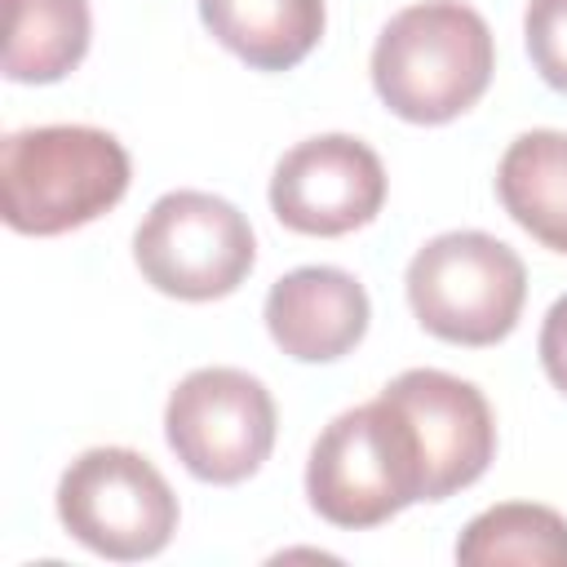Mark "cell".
Masks as SVG:
<instances>
[{
    "label": "cell",
    "mask_w": 567,
    "mask_h": 567,
    "mask_svg": "<svg viewBox=\"0 0 567 567\" xmlns=\"http://www.w3.org/2000/svg\"><path fill=\"white\" fill-rule=\"evenodd\" d=\"M403 288L430 337L452 346H496L518 328L527 266L487 230H447L412 252Z\"/></svg>",
    "instance_id": "4"
},
{
    "label": "cell",
    "mask_w": 567,
    "mask_h": 567,
    "mask_svg": "<svg viewBox=\"0 0 567 567\" xmlns=\"http://www.w3.org/2000/svg\"><path fill=\"white\" fill-rule=\"evenodd\" d=\"M199 22L252 71H292L323 35V0H199Z\"/></svg>",
    "instance_id": "11"
},
{
    "label": "cell",
    "mask_w": 567,
    "mask_h": 567,
    "mask_svg": "<svg viewBox=\"0 0 567 567\" xmlns=\"http://www.w3.org/2000/svg\"><path fill=\"white\" fill-rule=\"evenodd\" d=\"M58 518L84 549L137 563L173 540L177 496L142 452L89 447L58 478Z\"/></svg>",
    "instance_id": "6"
},
{
    "label": "cell",
    "mask_w": 567,
    "mask_h": 567,
    "mask_svg": "<svg viewBox=\"0 0 567 567\" xmlns=\"http://www.w3.org/2000/svg\"><path fill=\"white\" fill-rule=\"evenodd\" d=\"M381 394L408 416L416 434L425 501H447L487 474L496 456V416L474 381L439 368H408Z\"/></svg>",
    "instance_id": "9"
},
{
    "label": "cell",
    "mask_w": 567,
    "mask_h": 567,
    "mask_svg": "<svg viewBox=\"0 0 567 567\" xmlns=\"http://www.w3.org/2000/svg\"><path fill=\"white\" fill-rule=\"evenodd\" d=\"M523 40L540 80L567 93V0H527Z\"/></svg>",
    "instance_id": "15"
},
{
    "label": "cell",
    "mask_w": 567,
    "mask_h": 567,
    "mask_svg": "<svg viewBox=\"0 0 567 567\" xmlns=\"http://www.w3.org/2000/svg\"><path fill=\"white\" fill-rule=\"evenodd\" d=\"M363 284L341 266H297L266 292V332L297 363H332L368 332Z\"/></svg>",
    "instance_id": "10"
},
{
    "label": "cell",
    "mask_w": 567,
    "mask_h": 567,
    "mask_svg": "<svg viewBox=\"0 0 567 567\" xmlns=\"http://www.w3.org/2000/svg\"><path fill=\"white\" fill-rule=\"evenodd\" d=\"M306 496L332 527H377L425 501V465L408 416L377 394L323 425L306 461Z\"/></svg>",
    "instance_id": "3"
},
{
    "label": "cell",
    "mask_w": 567,
    "mask_h": 567,
    "mask_svg": "<svg viewBox=\"0 0 567 567\" xmlns=\"http://www.w3.org/2000/svg\"><path fill=\"white\" fill-rule=\"evenodd\" d=\"M496 44L478 9L421 0L399 9L372 44V89L408 124H447L492 84Z\"/></svg>",
    "instance_id": "1"
},
{
    "label": "cell",
    "mask_w": 567,
    "mask_h": 567,
    "mask_svg": "<svg viewBox=\"0 0 567 567\" xmlns=\"http://www.w3.org/2000/svg\"><path fill=\"white\" fill-rule=\"evenodd\" d=\"M496 195L536 244L567 252V133H518L501 155Z\"/></svg>",
    "instance_id": "12"
},
{
    "label": "cell",
    "mask_w": 567,
    "mask_h": 567,
    "mask_svg": "<svg viewBox=\"0 0 567 567\" xmlns=\"http://www.w3.org/2000/svg\"><path fill=\"white\" fill-rule=\"evenodd\" d=\"M536 350H540V368H545V377L554 381V390L567 394V292L545 310Z\"/></svg>",
    "instance_id": "16"
},
{
    "label": "cell",
    "mask_w": 567,
    "mask_h": 567,
    "mask_svg": "<svg viewBox=\"0 0 567 567\" xmlns=\"http://www.w3.org/2000/svg\"><path fill=\"white\" fill-rule=\"evenodd\" d=\"M89 40V0H4V75L13 84H53L71 75Z\"/></svg>",
    "instance_id": "13"
},
{
    "label": "cell",
    "mask_w": 567,
    "mask_h": 567,
    "mask_svg": "<svg viewBox=\"0 0 567 567\" xmlns=\"http://www.w3.org/2000/svg\"><path fill=\"white\" fill-rule=\"evenodd\" d=\"M456 563L465 567H567V518L549 505L505 501L474 514L456 540Z\"/></svg>",
    "instance_id": "14"
},
{
    "label": "cell",
    "mask_w": 567,
    "mask_h": 567,
    "mask_svg": "<svg viewBox=\"0 0 567 567\" xmlns=\"http://www.w3.org/2000/svg\"><path fill=\"white\" fill-rule=\"evenodd\" d=\"M133 261L164 297L217 301L248 279L257 239L230 199L208 190H168L142 217L133 235Z\"/></svg>",
    "instance_id": "5"
},
{
    "label": "cell",
    "mask_w": 567,
    "mask_h": 567,
    "mask_svg": "<svg viewBox=\"0 0 567 567\" xmlns=\"http://www.w3.org/2000/svg\"><path fill=\"white\" fill-rule=\"evenodd\" d=\"M385 204L381 155L350 133L297 142L270 177V208L297 235L337 239L368 226Z\"/></svg>",
    "instance_id": "8"
},
{
    "label": "cell",
    "mask_w": 567,
    "mask_h": 567,
    "mask_svg": "<svg viewBox=\"0 0 567 567\" xmlns=\"http://www.w3.org/2000/svg\"><path fill=\"white\" fill-rule=\"evenodd\" d=\"M133 164L115 133L93 124H40L0 142V213L18 235H66L111 213Z\"/></svg>",
    "instance_id": "2"
},
{
    "label": "cell",
    "mask_w": 567,
    "mask_h": 567,
    "mask_svg": "<svg viewBox=\"0 0 567 567\" xmlns=\"http://www.w3.org/2000/svg\"><path fill=\"white\" fill-rule=\"evenodd\" d=\"M164 439L199 483H244L275 447V399L244 368H195L164 403Z\"/></svg>",
    "instance_id": "7"
}]
</instances>
